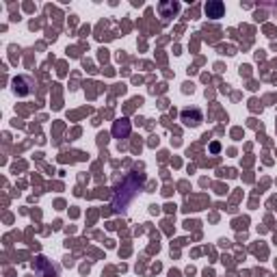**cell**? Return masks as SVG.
I'll return each mask as SVG.
<instances>
[{"mask_svg": "<svg viewBox=\"0 0 277 277\" xmlns=\"http://www.w3.org/2000/svg\"><path fill=\"white\" fill-rule=\"evenodd\" d=\"M13 91H16L18 96H28L32 91V80L26 76H18L16 80H13Z\"/></svg>", "mask_w": 277, "mask_h": 277, "instance_id": "1", "label": "cell"}, {"mask_svg": "<svg viewBox=\"0 0 277 277\" xmlns=\"http://www.w3.org/2000/svg\"><path fill=\"white\" fill-rule=\"evenodd\" d=\"M182 122L186 126H200L202 124V110L200 108H184L182 110Z\"/></svg>", "mask_w": 277, "mask_h": 277, "instance_id": "2", "label": "cell"}, {"mask_svg": "<svg viewBox=\"0 0 277 277\" xmlns=\"http://www.w3.org/2000/svg\"><path fill=\"white\" fill-rule=\"evenodd\" d=\"M223 11H226V6H223L221 0H212V2H206V16L208 18H223Z\"/></svg>", "mask_w": 277, "mask_h": 277, "instance_id": "3", "label": "cell"}, {"mask_svg": "<svg viewBox=\"0 0 277 277\" xmlns=\"http://www.w3.org/2000/svg\"><path fill=\"white\" fill-rule=\"evenodd\" d=\"M113 134H115V138H124V136H128V134H130V122H128V120H120V122H115V126H113Z\"/></svg>", "mask_w": 277, "mask_h": 277, "instance_id": "4", "label": "cell"}, {"mask_svg": "<svg viewBox=\"0 0 277 277\" xmlns=\"http://www.w3.org/2000/svg\"><path fill=\"white\" fill-rule=\"evenodd\" d=\"M158 11H160L162 18H171L178 11V2H160L158 4Z\"/></svg>", "mask_w": 277, "mask_h": 277, "instance_id": "5", "label": "cell"}]
</instances>
